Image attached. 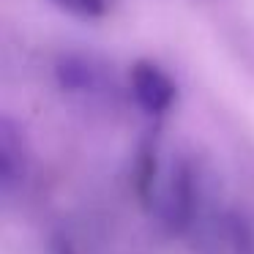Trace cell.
<instances>
[{
  "label": "cell",
  "instance_id": "1",
  "mask_svg": "<svg viewBox=\"0 0 254 254\" xmlns=\"http://www.w3.org/2000/svg\"><path fill=\"white\" fill-rule=\"evenodd\" d=\"M202 216V183L191 164L181 161L170 170L161 189V219L167 230L183 235L194 230Z\"/></svg>",
  "mask_w": 254,
  "mask_h": 254
},
{
  "label": "cell",
  "instance_id": "2",
  "mask_svg": "<svg viewBox=\"0 0 254 254\" xmlns=\"http://www.w3.org/2000/svg\"><path fill=\"white\" fill-rule=\"evenodd\" d=\"M202 254H254V232L232 210L216 213L197 224Z\"/></svg>",
  "mask_w": 254,
  "mask_h": 254
},
{
  "label": "cell",
  "instance_id": "3",
  "mask_svg": "<svg viewBox=\"0 0 254 254\" xmlns=\"http://www.w3.org/2000/svg\"><path fill=\"white\" fill-rule=\"evenodd\" d=\"M128 82H131V93L137 99V104L150 115L167 112L175 101V85L156 63L148 61L137 63L128 74Z\"/></svg>",
  "mask_w": 254,
  "mask_h": 254
},
{
  "label": "cell",
  "instance_id": "4",
  "mask_svg": "<svg viewBox=\"0 0 254 254\" xmlns=\"http://www.w3.org/2000/svg\"><path fill=\"white\" fill-rule=\"evenodd\" d=\"M25 172V150L22 139L17 137L14 126L8 121L0 123V183L3 191H14Z\"/></svg>",
  "mask_w": 254,
  "mask_h": 254
},
{
  "label": "cell",
  "instance_id": "5",
  "mask_svg": "<svg viewBox=\"0 0 254 254\" xmlns=\"http://www.w3.org/2000/svg\"><path fill=\"white\" fill-rule=\"evenodd\" d=\"M61 11H68L74 17H82V19H96V17H104L107 14V0H52Z\"/></svg>",
  "mask_w": 254,
  "mask_h": 254
},
{
  "label": "cell",
  "instance_id": "6",
  "mask_svg": "<svg viewBox=\"0 0 254 254\" xmlns=\"http://www.w3.org/2000/svg\"><path fill=\"white\" fill-rule=\"evenodd\" d=\"M50 254H77V252H74L68 238L58 235V238H52V243H50Z\"/></svg>",
  "mask_w": 254,
  "mask_h": 254
}]
</instances>
